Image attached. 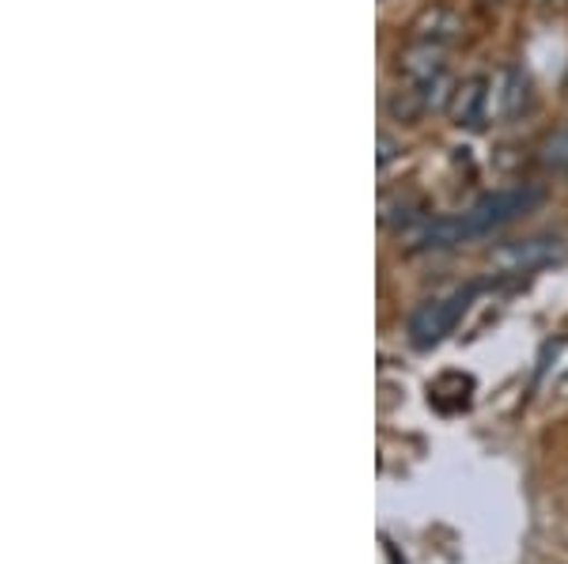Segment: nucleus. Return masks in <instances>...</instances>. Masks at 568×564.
<instances>
[{"label":"nucleus","instance_id":"nucleus-1","mask_svg":"<svg viewBox=\"0 0 568 564\" xmlns=\"http://www.w3.org/2000/svg\"><path fill=\"white\" fill-rule=\"evenodd\" d=\"M538 202H542V189L538 186H500V189H493V194H485L478 197L463 216V232H466V243L470 239H481V235H489V232H497V227L504 224H511L516 216H524L530 213Z\"/></svg>","mask_w":568,"mask_h":564},{"label":"nucleus","instance_id":"nucleus-2","mask_svg":"<svg viewBox=\"0 0 568 564\" xmlns=\"http://www.w3.org/2000/svg\"><path fill=\"white\" fill-rule=\"evenodd\" d=\"M474 296H478V288L466 285V288H455V293L425 299V304L409 315V341H414L417 349H433V345H439L455 326L463 322V315H466V307L474 304Z\"/></svg>","mask_w":568,"mask_h":564},{"label":"nucleus","instance_id":"nucleus-6","mask_svg":"<svg viewBox=\"0 0 568 564\" xmlns=\"http://www.w3.org/2000/svg\"><path fill=\"white\" fill-rule=\"evenodd\" d=\"M444 45H428V42H409L406 50L398 53V76L406 80L409 88L428 84L433 76H439L444 69Z\"/></svg>","mask_w":568,"mask_h":564},{"label":"nucleus","instance_id":"nucleus-9","mask_svg":"<svg viewBox=\"0 0 568 564\" xmlns=\"http://www.w3.org/2000/svg\"><path fill=\"white\" fill-rule=\"evenodd\" d=\"M542 167L546 171H554V175H565L568 171V125H561L554 136H546V144H542Z\"/></svg>","mask_w":568,"mask_h":564},{"label":"nucleus","instance_id":"nucleus-7","mask_svg":"<svg viewBox=\"0 0 568 564\" xmlns=\"http://www.w3.org/2000/svg\"><path fill=\"white\" fill-rule=\"evenodd\" d=\"M463 31V20L452 12V8L436 4L428 8V12H420V20L414 23V42H428V45H452L455 39H459Z\"/></svg>","mask_w":568,"mask_h":564},{"label":"nucleus","instance_id":"nucleus-5","mask_svg":"<svg viewBox=\"0 0 568 564\" xmlns=\"http://www.w3.org/2000/svg\"><path fill=\"white\" fill-rule=\"evenodd\" d=\"M455 125H466V130H478L489 114V76H470L455 88V99L447 106Z\"/></svg>","mask_w":568,"mask_h":564},{"label":"nucleus","instance_id":"nucleus-8","mask_svg":"<svg viewBox=\"0 0 568 564\" xmlns=\"http://www.w3.org/2000/svg\"><path fill=\"white\" fill-rule=\"evenodd\" d=\"M466 243V232H463V216H436V221H425L420 232L414 235L409 247L414 250H452V247H463Z\"/></svg>","mask_w":568,"mask_h":564},{"label":"nucleus","instance_id":"nucleus-10","mask_svg":"<svg viewBox=\"0 0 568 564\" xmlns=\"http://www.w3.org/2000/svg\"><path fill=\"white\" fill-rule=\"evenodd\" d=\"M394 156H398V144H394L390 136L383 133V136H379V167H387V163H390Z\"/></svg>","mask_w":568,"mask_h":564},{"label":"nucleus","instance_id":"nucleus-3","mask_svg":"<svg viewBox=\"0 0 568 564\" xmlns=\"http://www.w3.org/2000/svg\"><path fill=\"white\" fill-rule=\"evenodd\" d=\"M530 106V80L519 65H504L497 76L489 80V111L500 122H511Z\"/></svg>","mask_w":568,"mask_h":564},{"label":"nucleus","instance_id":"nucleus-4","mask_svg":"<svg viewBox=\"0 0 568 564\" xmlns=\"http://www.w3.org/2000/svg\"><path fill=\"white\" fill-rule=\"evenodd\" d=\"M565 254V243L561 239H549V235H542V239H519V243H508V247L497 250V266L504 273H530L538 266H549V262H557Z\"/></svg>","mask_w":568,"mask_h":564}]
</instances>
